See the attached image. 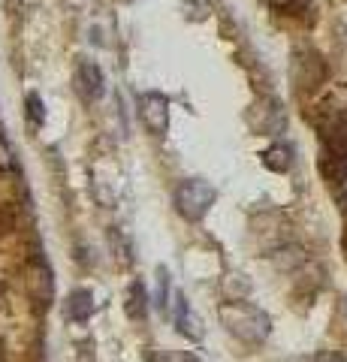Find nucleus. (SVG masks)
<instances>
[{"label": "nucleus", "mask_w": 347, "mask_h": 362, "mask_svg": "<svg viewBox=\"0 0 347 362\" xmlns=\"http://www.w3.org/2000/svg\"><path fill=\"white\" fill-rule=\"evenodd\" d=\"M91 314H94L91 290H73L70 296H66V317H70L73 323H85Z\"/></svg>", "instance_id": "nucleus-7"}, {"label": "nucleus", "mask_w": 347, "mask_h": 362, "mask_svg": "<svg viewBox=\"0 0 347 362\" xmlns=\"http://www.w3.org/2000/svg\"><path fill=\"white\" fill-rule=\"evenodd\" d=\"M28 293H30V299L37 302V305H52L54 299V278H52V272L46 263H33L28 269Z\"/></svg>", "instance_id": "nucleus-4"}, {"label": "nucleus", "mask_w": 347, "mask_h": 362, "mask_svg": "<svg viewBox=\"0 0 347 362\" xmlns=\"http://www.w3.org/2000/svg\"><path fill=\"white\" fill-rule=\"evenodd\" d=\"M211 202H215V187H211L208 181H203V178L182 181V185L175 187V194H172L175 211L182 214V218H187V221H199L211 209Z\"/></svg>", "instance_id": "nucleus-2"}, {"label": "nucleus", "mask_w": 347, "mask_h": 362, "mask_svg": "<svg viewBox=\"0 0 347 362\" xmlns=\"http://www.w3.org/2000/svg\"><path fill=\"white\" fill-rule=\"evenodd\" d=\"M13 148H9V142L0 136V173H6V169H13Z\"/></svg>", "instance_id": "nucleus-16"}, {"label": "nucleus", "mask_w": 347, "mask_h": 362, "mask_svg": "<svg viewBox=\"0 0 347 362\" xmlns=\"http://www.w3.org/2000/svg\"><path fill=\"white\" fill-rule=\"evenodd\" d=\"M220 323L233 338H239L242 344H263L269 332H272V320L266 317L263 308L248 302H227L220 305Z\"/></svg>", "instance_id": "nucleus-1"}, {"label": "nucleus", "mask_w": 347, "mask_h": 362, "mask_svg": "<svg viewBox=\"0 0 347 362\" xmlns=\"http://www.w3.org/2000/svg\"><path fill=\"white\" fill-rule=\"evenodd\" d=\"M154 362H199L190 350H160L158 356H154Z\"/></svg>", "instance_id": "nucleus-15"}, {"label": "nucleus", "mask_w": 347, "mask_h": 362, "mask_svg": "<svg viewBox=\"0 0 347 362\" xmlns=\"http://www.w3.org/2000/svg\"><path fill=\"white\" fill-rule=\"evenodd\" d=\"M139 118L148 127V133L163 136L170 127V100L160 90H145V94H139Z\"/></svg>", "instance_id": "nucleus-3"}, {"label": "nucleus", "mask_w": 347, "mask_h": 362, "mask_svg": "<svg viewBox=\"0 0 347 362\" xmlns=\"http://www.w3.org/2000/svg\"><path fill=\"white\" fill-rule=\"evenodd\" d=\"M25 106H28V121L33 124V127H40V124L46 121V106H42L40 94H28L25 97Z\"/></svg>", "instance_id": "nucleus-12"}, {"label": "nucleus", "mask_w": 347, "mask_h": 362, "mask_svg": "<svg viewBox=\"0 0 347 362\" xmlns=\"http://www.w3.org/2000/svg\"><path fill=\"white\" fill-rule=\"evenodd\" d=\"M175 329L187 338H203V323H199V317L190 311L184 296H175Z\"/></svg>", "instance_id": "nucleus-6"}, {"label": "nucleus", "mask_w": 347, "mask_h": 362, "mask_svg": "<svg viewBox=\"0 0 347 362\" xmlns=\"http://www.w3.org/2000/svg\"><path fill=\"white\" fill-rule=\"evenodd\" d=\"M263 163L272 169V173H287L293 166V148L290 145H272V148L263 151Z\"/></svg>", "instance_id": "nucleus-9"}, {"label": "nucleus", "mask_w": 347, "mask_h": 362, "mask_svg": "<svg viewBox=\"0 0 347 362\" xmlns=\"http://www.w3.org/2000/svg\"><path fill=\"white\" fill-rule=\"evenodd\" d=\"M109 247H112V254H115L118 266H130L133 263V245L121 230H109Z\"/></svg>", "instance_id": "nucleus-11"}, {"label": "nucleus", "mask_w": 347, "mask_h": 362, "mask_svg": "<svg viewBox=\"0 0 347 362\" xmlns=\"http://www.w3.org/2000/svg\"><path fill=\"white\" fill-rule=\"evenodd\" d=\"M76 85H79L82 97H85V100H91V103L106 94L103 70H100L94 61H82V64H79V73H76Z\"/></svg>", "instance_id": "nucleus-5"}, {"label": "nucleus", "mask_w": 347, "mask_h": 362, "mask_svg": "<svg viewBox=\"0 0 347 362\" xmlns=\"http://www.w3.org/2000/svg\"><path fill=\"white\" fill-rule=\"evenodd\" d=\"M275 4H278V6H293L296 0H275Z\"/></svg>", "instance_id": "nucleus-18"}, {"label": "nucleus", "mask_w": 347, "mask_h": 362, "mask_svg": "<svg viewBox=\"0 0 347 362\" xmlns=\"http://www.w3.org/2000/svg\"><path fill=\"white\" fill-rule=\"evenodd\" d=\"M257 115H260V118H254V124H257V127H260L263 133H275V130L284 124V112L278 109V103L260 106V109H257Z\"/></svg>", "instance_id": "nucleus-10"}, {"label": "nucleus", "mask_w": 347, "mask_h": 362, "mask_svg": "<svg viewBox=\"0 0 347 362\" xmlns=\"http://www.w3.org/2000/svg\"><path fill=\"white\" fill-rule=\"evenodd\" d=\"M124 308H127V317L130 320H145L148 317V296H145V287L139 284V281H133V284L127 287V302H124Z\"/></svg>", "instance_id": "nucleus-8"}, {"label": "nucleus", "mask_w": 347, "mask_h": 362, "mask_svg": "<svg viewBox=\"0 0 347 362\" xmlns=\"http://www.w3.org/2000/svg\"><path fill=\"white\" fill-rule=\"evenodd\" d=\"M311 362H344V359H341L339 354H329V350H323V354H317Z\"/></svg>", "instance_id": "nucleus-17"}, {"label": "nucleus", "mask_w": 347, "mask_h": 362, "mask_svg": "<svg viewBox=\"0 0 347 362\" xmlns=\"http://www.w3.org/2000/svg\"><path fill=\"white\" fill-rule=\"evenodd\" d=\"M158 305L170 311V272L166 269H158Z\"/></svg>", "instance_id": "nucleus-14"}, {"label": "nucleus", "mask_w": 347, "mask_h": 362, "mask_svg": "<svg viewBox=\"0 0 347 362\" xmlns=\"http://www.w3.org/2000/svg\"><path fill=\"white\" fill-rule=\"evenodd\" d=\"M208 13H211L208 0H184V16L190 21H203V18H208Z\"/></svg>", "instance_id": "nucleus-13"}]
</instances>
